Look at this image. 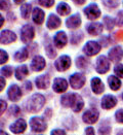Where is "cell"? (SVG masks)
<instances>
[{"label": "cell", "mask_w": 123, "mask_h": 135, "mask_svg": "<svg viewBox=\"0 0 123 135\" xmlns=\"http://www.w3.org/2000/svg\"><path fill=\"white\" fill-rule=\"evenodd\" d=\"M17 40V34L10 30H3L0 33V44L9 45Z\"/></svg>", "instance_id": "15"}, {"label": "cell", "mask_w": 123, "mask_h": 135, "mask_svg": "<svg viewBox=\"0 0 123 135\" xmlns=\"http://www.w3.org/2000/svg\"><path fill=\"white\" fill-rule=\"evenodd\" d=\"M31 69L35 72L42 71L46 67V61L42 56H35L31 61Z\"/></svg>", "instance_id": "13"}, {"label": "cell", "mask_w": 123, "mask_h": 135, "mask_svg": "<svg viewBox=\"0 0 123 135\" xmlns=\"http://www.w3.org/2000/svg\"><path fill=\"white\" fill-rule=\"evenodd\" d=\"M109 38V36H104L103 38L101 39V45H103V46H107V45H109L110 42H111V40H107Z\"/></svg>", "instance_id": "46"}, {"label": "cell", "mask_w": 123, "mask_h": 135, "mask_svg": "<svg viewBox=\"0 0 123 135\" xmlns=\"http://www.w3.org/2000/svg\"><path fill=\"white\" fill-rule=\"evenodd\" d=\"M61 103L64 107H71L74 113H79L84 106V101L82 97L76 93H68L62 96Z\"/></svg>", "instance_id": "1"}, {"label": "cell", "mask_w": 123, "mask_h": 135, "mask_svg": "<svg viewBox=\"0 0 123 135\" xmlns=\"http://www.w3.org/2000/svg\"><path fill=\"white\" fill-rule=\"evenodd\" d=\"M29 50L27 49V47H22V49H20L19 51H17L15 53H14V56H13V59H14V61H17V62H24V61H26L27 59H28V57H29Z\"/></svg>", "instance_id": "25"}, {"label": "cell", "mask_w": 123, "mask_h": 135, "mask_svg": "<svg viewBox=\"0 0 123 135\" xmlns=\"http://www.w3.org/2000/svg\"><path fill=\"white\" fill-rule=\"evenodd\" d=\"M44 51H45L46 56L48 57V58L54 59V58H56V51L54 49V45H51V44H47V45H45Z\"/></svg>", "instance_id": "33"}, {"label": "cell", "mask_w": 123, "mask_h": 135, "mask_svg": "<svg viewBox=\"0 0 123 135\" xmlns=\"http://www.w3.org/2000/svg\"><path fill=\"white\" fill-rule=\"evenodd\" d=\"M110 70V62L106 56L98 57L95 61V71L100 74H105Z\"/></svg>", "instance_id": "7"}, {"label": "cell", "mask_w": 123, "mask_h": 135, "mask_svg": "<svg viewBox=\"0 0 123 135\" xmlns=\"http://www.w3.org/2000/svg\"><path fill=\"white\" fill-rule=\"evenodd\" d=\"M72 1L77 5H82V4H84L86 2V0H72Z\"/></svg>", "instance_id": "52"}, {"label": "cell", "mask_w": 123, "mask_h": 135, "mask_svg": "<svg viewBox=\"0 0 123 135\" xmlns=\"http://www.w3.org/2000/svg\"><path fill=\"white\" fill-rule=\"evenodd\" d=\"M28 74H29V68L27 65H20L14 71L15 79L19 80H23L26 76H28Z\"/></svg>", "instance_id": "26"}, {"label": "cell", "mask_w": 123, "mask_h": 135, "mask_svg": "<svg viewBox=\"0 0 123 135\" xmlns=\"http://www.w3.org/2000/svg\"><path fill=\"white\" fill-rule=\"evenodd\" d=\"M68 81L63 78H56L52 84V90L56 93H64L68 90Z\"/></svg>", "instance_id": "17"}, {"label": "cell", "mask_w": 123, "mask_h": 135, "mask_svg": "<svg viewBox=\"0 0 123 135\" xmlns=\"http://www.w3.org/2000/svg\"><path fill=\"white\" fill-rule=\"evenodd\" d=\"M83 12L85 13L86 18L88 20H91V21H94L97 19H99L101 17V11L100 9V7L98 6V4L95 3H91L89 5H87L84 9H83Z\"/></svg>", "instance_id": "5"}, {"label": "cell", "mask_w": 123, "mask_h": 135, "mask_svg": "<svg viewBox=\"0 0 123 135\" xmlns=\"http://www.w3.org/2000/svg\"><path fill=\"white\" fill-rule=\"evenodd\" d=\"M10 7V1L9 0H0V9L1 11H7Z\"/></svg>", "instance_id": "41"}, {"label": "cell", "mask_w": 123, "mask_h": 135, "mask_svg": "<svg viewBox=\"0 0 123 135\" xmlns=\"http://www.w3.org/2000/svg\"><path fill=\"white\" fill-rule=\"evenodd\" d=\"M55 67L57 71H66L71 67V58L67 55L58 57L55 62Z\"/></svg>", "instance_id": "9"}, {"label": "cell", "mask_w": 123, "mask_h": 135, "mask_svg": "<svg viewBox=\"0 0 123 135\" xmlns=\"http://www.w3.org/2000/svg\"><path fill=\"white\" fill-rule=\"evenodd\" d=\"M54 44L57 49H63L68 44V36L65 31H58L54 36Z\"/></svg>", "instance_id": "16"}, {"label": "cell", "mask_w": 123, "mask_h": 135, "mask_svg": "<svg viewBox=\"0 0 123 135\" xmlns=\"http://www.w3.org/2000/svg\"><path fill=\"white\" fill-rule=\"evenodd\" d=\"M99 133L100 134H110L111 133V127L106 122H103V125H101L99 128Z\"/></svg>", "instance_id": "35"}, {"label": "cell", "mask_w": 123, "mask_h": 135, "mask_svg": "<svg viewBox=\"0 0 123 135\" xmlns=\"http://www.w3.org/2000/svg\"><path fill=\"white\" fill-rule=\"evenodd\" d=\"M114 72H115V74H116L117 76L123 79V64L118 63V64L114 67Z\"/></svg>", "instance_id": "39"}, {"label": "cell", "mask_w": 123, "mask_h": 135, "mask_svg": "<svg viewBox=\"0 0 123 135\" xmlns=\"http://www.w3.org/2000/svg\"><path fill=\"white\" fill-rule=\"evenodd\" d=\"M22 95H23V93H22L21 88H20L18 85H15V84L11 85L10 87L8 88V90H7V97H8V99L12 102L19 101V100L21 99Z\"/></svg>", "instance_id": "11"}, {"label": "cell", "mask_w": 123, "mask_h": 135, "mask_svg": "<svg viewBox=\"0 0 123 135\" xmlns=\"http://www.w3.org/2000/svg\"><path fill=\"white\" fill-rule=\"evenodd\" d=\"M62 25V20L55 13H50L46 20V27L49 30H55Z\"/></svg>", "instance_id": "21"}, {"label": "cell", "mask_w": 123, "mask_h": 135, "mask_svg": "<svg viewBox=\"0 0 123 135\" xmlns=\"http://www.w3.org/2000/svg\"><path fill=\"white\" fill-rule=\"evenodd\" d=\"M3 25H4V18H3V16L0 13V28H1Z\"/></svg>", "instance_id": "54"}, {"label": "cell", "mask_w": 123, "mask_h": 135, "mask_svg": "<svg viewBox=\"0 0 123 135\" xmlns=\"http://www.w3.org/2000/svg\"><path fill=\"white\" fill-rule=\"evenodd\" d=\"M101 49V45L100 42L98 41H94V40H90V41H87L85 45L83 46V53L88 57L94 56L97 54L100 53Z\"/></svg>", "instance_id": "6"}, {"label": "cell", "mask_w": 123, "mask_h": 135, "mask_svg": "<svg viewBox=\"0 0 123 135\" xmlns=\"http://www.w3.org/2000/svg\"><path fill=\"white\" fill-rule=\"evenodd\" d=\"M115 25L122 27L123 26V11H120L117 13V17L115 19Z\"/></svg>", "instance_id": "40"}, {"label": "cell", "mask_w": 123, "mask_h": 135, "mask_svg": "<svg viewBox=\"0 0 123 135\" xmlns=\"http://www.w3.org/2000/svg\"><path fill=\"white\" fill-rule=\"evenodd\" d=\"M70 85L73 89L75 90H79L81 89L84 85H85V81H86V78L83 73H80V72H77V73H74L70 76Z\"/></svg>", "instance_id": "8"}, {"label": "cell", "mask_w": 123, "mask_h": 135, "mask_svg": "<svg viewBox=\"0 0 123 135\" xmlns=\"http://www.w3.org/2000/svg\"><path fill=\"white\" fill-rule=\"evenodd\" d=\"M85 134H91V135H93L95 132H94V129L92 128V127H88V128H86L85 129V132H84Z\"/></svg>", "instance_id": "49"}, {"label": "cell", "mask_w": 123, "mask_h": 135, "mask_svg": "<svg viewBox=\"0 0 123 135\" xmlns=\"http://www.w3.org/2000/svg\"><path fill=\"white\" fill-rule=\"evenodd\" d=\"M12 72H13V69H12L10 65H5V66H3L0 69V73L4 78H10L12 75Z\"/></svg>", "instance_id": "34"}, {"label": "cell", "mask_w": 123, "mask_h": 135, "mask_svg": "<svg viewBox=\"0 0 123 135\" xmlns=\"http://www.w3.org/2000/svg\"><path fill=\"white\" fill-rule=\"evenodd\" d=\"M49 84H50V76L48 74H41L35 79V85L40 90L47 89L49 87Z\"/></svg>", "instance_id": "19"}, {"label": "cell", "mask_w": 123, "mask_h": 135, "mask_svg": "<svg viewBox=\"0 0 123 135\" xmlns=\"http://www.w3.org/2000/svg\"><path fill=\"white\" fill-rule=\"evenodd\" d=\"M117 37H118V39H120V40H123V30H120V31H118L117 33Z\"/></svg>", "instance_id": "53"}, {"label": "cell", "mask_w": 123, "mask_h": 135, "mask_svg": "<svg viewBox=\"0 0 123 135\" xmlns=\"http://www.w3.org/2000/svg\"><path fill=\"white\" fill-rule=\"evenodd\" d=\"M6 108H7V102L4 99H0V117L4 113Z\"/></svg>", "instance_id": "44"}, {"label": "cell", "mask_w": 123, "mask_h": 135, "mask_svg": "<svg viewBox=\"0 0 123 135\" xmlns=\"http://www.w3.org/2000/svg\"><path fill=\"white\" fill-rule=\"evenodd\" d=\"M109 60L112 62H119L123 59V50L121 46H114L108 52Z\"/></svg>", "instance_id": "18"}, {"label": "cell", "mask_w": 123, "mask_h": 135, "mask_svg": "<svg viewBox=\"0 0 123 135\" xmlns=\"http://www.w3.org/2000/svg\"><path fill=\"white\" fill-rule=\"evenodd\" d=\"M99 118H100V113L95 108L87 109L85 113L82 114V120L86 124H94V123H97Z\"/></svg>", "instance_id": "10"}, {"label": "cell", "mask_w": 123, "mask_h": 135, "mask_svg": "<svg viewBox=\"0 0 123 135\" xmlns=\"http://www.w3.org/2000/svg\"><path fill=\"white\" fill-rule=\"evenodd\" d=\"M38 4L43 7L50 8L55 4V0H38Z\"/></svg>", "instance_id": "37"}, {"label": "cell", "mask_w": 123, "mask_h": 135, "mask_svg": "<svg viewBox=\"0 0 123 135\" xmlns=\"http://www.w3.org/2000/svg\"><path fill=\"white\" fill-rule=\"evenodd\" d=\"M56 12L60 16H68L71 12V7L66 2H61L56 6Z\"/></svg>", "instance_id": "28"}, {"label": "cell", "mask_w": 123, "mask_h": 135, "mask_svg": "<svg viewBox=\"0 0 123 135\" xmlns=\"http://www.w3.org/2000/svg\"><path fill=\"white\" fill-rule=\"evenodd\" d=\"M27 129V123L24 119H18L9 126V130L13 134H22Z\"/></svg>", "instance_id": "12"}, {"label": "cell", "mask_w": 123, "mask_h": 135, "mask_svg": "<svg viewBox=\"0 0 123 135\" xmlns=\"http://www.w3.org/2000/svg\"><path fill=\"white\" fill-rule=\"evenodd\" d=\"M50 134L54 135V134H60V135H65L66 134V132L64 131V130H62V129H55V130H52L51 132H50Z\"/></svg>", "instance_id": "48"}, {"label": "cell", "mask_w": 123, "mask_h": 135, "mask_svg": "<svg viewBox=\"0 0 123 135\" xmlns=\"http://www.w3.org/2000/svg\"><path fill=\"white\" fill-rule=\"evenodd\" d=\"M90 86H91V90L94 94L100 95L105 91V85L101 81V79L99 78H93L90 81Z\"/></svg>", "instance_id": "22"}, {"label": "cell", "mask_w": 123, "mask_h": 135, "mask_svg": "<svg viewBox=\"0 0 123 135\" xmlns=\"http://www.w3.org/2000/svg\"><path fill=\"white\" fill-rule=\"evenodd\" d=\"M122 99H123V94H122Z\"/></svg>", "instance_id": "58"}, {"label": "cell", "mask_w": 123, "mask_h": 135, "mask_svg": "<svg viewBox=\"0 0 123 135\" xmlns=\"http://www.w3.org/2000/svg\"><path fill=\"white\" fill-rule=\"evenodd\" d=\"M7 19L9 20V21H15V16H14V13L13 12H8L7 13Z\"/></svg>", "instance_id": "50"}, {"label": "cell", "mask_w": 123, "mask_h": 135, "mask_svg": "<svg viewBox=\"0 0 123 135\" xmlns=\"http://www.w3.org/2000/svg\"><path fill=\"white\" fill-rule=\"evenodd\" d=\"M31 11H32V5L30 3H25L21 6V16L23 19H29L30 15H31Z\"/></svg>", "instance_id": "30"}, {"label": "cell", "mask_w": 123, "mask_h": 135, "mask_svg": "<svg viewBox=\"0 0 123 135\" xmlns=\"http://www.w3.org/2000/svg\"><path fill=\"white\" fill-rule=\"evenodd\" d=\"M108 84H109V87L113 91H118L121 88V81H120V79H118L117 76H115V75H110L108 78Z\"/></svg>", "instance_id": "27"}, {"label": "cell", "mask_w": 123, "mask_h": 135, "mask_svg": "<svg viewBox=\"0 0 123 135\" xmlns=\"http://www.w3.org/2000/svg\"><path fill=\"white\" fill-rule=\"evenodd\" d=\"M45 104V97L40 93H35L26 101V109L27 112L36 113L41 110Z\"/></svg>", "instance_id": "2"}, {"label": "cell", "mask_w": 123, "mask_h": 135, "mask_svg": "<svg viewBox=\"0 0 123 135\" xmlns=\"http://www.w3.org/2000/svg\"><path fill=\"white\" fill-rule=\"evenodd\" d=\"M21 113V108L18 106V105H11L10 107H9V109H8V113L12 115V117H17V115H19Z\"/></svg>", "instance_id": "36"}, {"label": "cell", "mask_w": 123, "mask_h": 135, "mask_svg": "<svg viewBox=\"0 0 123 135\" xmlns=\"http://www.w3.org/2000/svg\"><path fill=\"white\" fill-rule=\"evenodd\" d=\"M24 89L27 91H30L32 90V84H31V81H25V84H24Z\"/></svg>", "instance_id": "47"}, {"label": "cell", "mask_w": 123, "mask_h": 135, "mask_svg": "<svg viewBox=\"0 0 123 135\" xmlns=\"http://www.w3.org/2000/svg\"><path fill=\"white\" fill-rule=\"evenodd\" d=\"M44 117H46L47 119H50V118H51V109L47 108L44 113Z\"/></svg>", "instance_id": "51"}, {"label": "cell", "mask_w": 123, "mask_h": 135, "mask_svg": "<svg viewBox=\"0 0 123 135\" xmlns=\"http://www.w3.org/2000/svg\"><path fill=\"white\" fill-rule=\"evenodd\" d=\"M13 2H14V4L20 5V4H22V3L25 2V0H13Z\"/></svg>", "instance_id": "55"}, {"label": "cell", "mask_w": 123, "mask_h": 135, "mask_svg": "<svg viewBox=\"0 0 123 135\" xmlns=\"http://www.w3.org/2000/svg\"><path fill=\"white\" fill-rule=\"evenodd\" d=\"M30 127L33 133H42L47 129V124L40 117H33L30 119Z\"/></svg>", "instance_id": "3"}, {"label": "cell", "mask_w": 123, "mask_h": 135, "mask_svg": "<svg viewBox=\"0 0 123 135\" xmlns=\"http://www.w3.org/2000/svg\"><path fill=\"white\" fill-rule=\"evenodd\" d=\"M81 23H82V21H81L80 16L78 13H76V15H73V16L69 17L66 20V26L69 29H77L80 27Z\"/></svg>", "instance_id": "23"}, {"label": "cell", "mask_w": 123, "mask_h": 135, "mask_svg": "<svg viewBox=\"0 0 123 135\" xmlns=\"http://www.w3.org/2000/svg\"><path fill=\"white\" fill-rule=\"evenodd\" d=\"M7 61H8V54H7V52H5L4 50L0 49V65L5 64Z\"/></svg>", "instance_id": "38"}, {"label": "cell", "mask_w": 123, "mask_h": 135, "mask_svg": "<svg viewBox=\"0 0 123 135\" xmlns=\"http://www.w3.org/2000/svg\"><path fill=\"white\" fill-rule=\"evenodd\" d=\"M117 134H123V129H121V130H118Z\"/></svg>", "instance_id": "56"}, {"label": "cell", "mask_w": 123, "mask_h": 135, "mask_svg": "<svg viewBox=\"0 0 123 135\" xmlns=\"http://www.w3.org/2000/svg\"><path fill=\"white\" fill-rule=\"evenodd\" d=\"M115 119L118 123L120 124H123V108H120L118 109L116 113H115Z\"/></svg>", "instance_id": "43"}, {"label": "cell", "mask_w": 123, "mask_h": 135, "mask_svg": "<svg viewBox=\"0 0 123 135\" xmlns=\"http://www.w3.org/2000/svg\"><path fill=\"white\" fill-rule=\"evenodd\" d=\"M0 134H7L6 132H4L3 130H0Z\"/></svg>", "instance_id": "57"}, {"label": "cell", "mask_w": 123, "mask_h": 135, "mask_svg": "<svg viewBox=\"0 0 123 135\" xmlns=\"http://www.w3.org/2000/svg\"><path fill=\"white\" fill-rule=\"evenodd\" d=\"M83 37H84V35L83 33L81 32V31H75V32H72L71 34V36H70V42H71V45H78L81 42V40L83 39Z\"/></svg>", "instance_id": "29"}, {"label": "cell", "mask_w": 123, "mask_h": 135, "mask_svg": "<svg viewBox=\"0 0 123 135\" xmlns=\"http://www.w3.org/2000/svg\"><path fill=\"white\" fill-rule=\"evenodd\" d=\"M75 63H76V67L79 68V69H86L88 66L87 59L83 56H79L78 58H76Z\"/></svg>", "instance_id": "31"}, {"label": "cell", "mask_w": 123, "mask_h": 135, "mask_svg": "<svg viewBox=\"0 0 123 135\" xmlns=\"http://www.w3.org/2000/svg\"><path fill=\"white\" fill-rule=\"evenodd\" d=\"M35 37V29L32 25L26 24L21 29V40L24 44H30Z\"/></svg>", "instance_id": "4"}, {"label": "cell", "mask_w": 123, "mask_h": 135, "mask_svg": "<svg viewBox=\"0 0 123 135\" xmlns=\"http://www.w3.org/2000/svg\"><path fill=\"white\" fill-rule=\"evenodd\" d=\"M103 28H104V25L101 23L92 22V23H89L86 26V31L88 32L89 35L98 36V35H100L103 32Z\"/></svg>", "instance_id": "20"}, {"label": "cell", "mask_w": 123, "mask_h": 135, "mask_svg": "<svg viewBox=\"0 0 123 135\" xmlns=\"http://www.w3.org/2000/svg\"><path fill=\"white\" fill-rule=\"evenodd\" d=\"M45 19V12L40 7H35L32 11V20L35 24L41 25L43 24Z\"/></svg>", "instance_id": "24"}, {"label": "cell", "mask_w": 123, "mask_h": 135, "mask_svg": "<svg viewBox=\"0 0 123 135\" xmlns=\"http://www.w3.org/2000/svg\"><path fill=\"white\" fill-rule=\"evenodd\" d=\"M103 25L105 26V28L107 29V30H112L113 28H114V26H115V21L113 20L111 17H108V16H105L104 18H103Z\"/></svg>", "instance_id": "32"}, {"label": "cell", "mask_w": 123, "mask_h": 135, "mask_svg": "<svg viewBox=\"0 0 123 135\" xmlns=\"http://www.w3.org/2000/svg\"><path fill=\"white\" fill-rule=\"evenodd\" d=\"M103 3L106 5V7L108 8H115L118 5V2L114 1V0H103Z\"/></svg>", "instance_id": "42"}, {"label": "cell", "mask_w": 123, "mask_h": 135, "mask_svg": "<svg viewBox=\"0 0 123 135\" xmlns=\"http://www.w3.org/2000/svg\"><path fill=\"white\" fill-rule=\"evenodd\" d=\"M117 102H118L117 101V98H116L115 96L110 95V94L105 95V96L101 98V108L107 109V110L112 109V108H114V107L117 105Z\"/></svg>", "instance_id": "14"}, {"label": "cell", "mask_w": 123, "mask_h": 135, "mask_svg": "<svg viewBox=\"0 0 123 135\" xmlns=\"http://www.w3.org/2000/svg\"><path fill=\"white\" fill-rule=\"evenodd\" d=\"M6 86V81H5V79L3 75H0V92L3 90Z\"/></svg>", "instance_id": "45"}]
</instances>
